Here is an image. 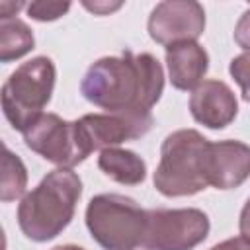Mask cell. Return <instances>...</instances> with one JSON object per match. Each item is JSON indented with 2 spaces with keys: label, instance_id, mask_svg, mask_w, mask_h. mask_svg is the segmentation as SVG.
I'll list each match as a JSON object with an SVG mask.
<instances>
[{
  "label": "cell",
  "instance_id": "1",
  "mask_svg": "<svg viewBox=\"0 0 250 250\" xmlns=\"http://www.w3.org/2000/svg\"><path fill=\"white\" fill-rule=\"evenodd\" d=\"M164 90V70L156 57L131 53L102 57L80 82V94L109 113H150Z\"/></svg>",
  "mask_w": 250,
  "mask_h": 250
},
{
  "label": "cell",
  "instance_id": "2",
  "mask_svg": "<svg viewBox=\"0 0 250 250\" xmlns=\"http://www.w3.org/2000/svg\"><path fill=\"white\" fill-rule=\"evenodd\" d=\"M82 195V180L72 168L49 172L18 207L20 230L33 242H47L59 236L72 221Z\"/></svg>",
  "mask_w": 250,
  "mask_h": 250
},
{
  "label": "cell",
  "instance_id": "3",
  "mask_svg": "<svg viewBox=\"0 0 250 250\" xmlns=\"http://www.w3.org/2000/svg\"><path fill=\"white\" fill-rule=\"evenodd\" d=\"M209 141L195 129H178L170 133L160 146V160L152 182L164 197H186L203 191L205 150Z\"/></svg>",
  "mask_w": 250,
  "mask_h": 250
},
{
  "label": "cell",
  "instance_id": "4",
  "mask_svg": "<svg viewBox=\"0 0 250 250\" xmlns=\"http://www.w3.org/2000/svg\"><path fill=\"white\" fill-rule=\"evenodd\" d=\"M57 68L49 57H33L20 64L2 86V111L8 123L25 133L41 115L45 105L51 102L55 88Z\"/></svg>",
  "mask_w": 250,
  "mask_h": 250
},
{
  "label": "cell",
  "instance_id": "5",
  "mask_svg": "<svg viewBox=\"0 0 250 250\" xmlns=\"http://www.w3.org/2000/svg\"><path fill=\"white\" fill-rule=\"evenodd\" d=\"M86 227L104 250H135L143 244L146 211L119 193H100L88 201Z\"/></svg>",
  "mask_w": 250,
  "mask_h": 250
},
{
  "label": "cell",
  "instance_id": "6",
  "mask_svg": "<svg viewBox=\"0 0 250 250\" xmlns=\"http://www.w3.org/2000/svg\"><path fill=\"white\" fill-rule=\"evenodd\" d=\"M23 141L29 150L59 168H72L92 152L78 121H66L57 113H43L23 133Z\"/></svg>",
  "mask_w": 250,
  "mask_h": 250
},
{
  "label": "cell",
  "instance_id": "7",
  "mask_svg": "<svg viewBox=\"0 0 250 250\" xmlns=\"http://www.w3.org/2000/svg\"><path fill=\"white\" fill-rule=\"evenodd\" d=\"M209 217L195 207L148 209L143 236L145 250H193L209 234Z\"/></svg>",
  "mask_w": 250,
  "mask_h": 250
},
{
  "label": "cell",
  "instance_id": "8",
  "mask_svg": "<svg viewBox=\"0 0 250 250\" xmlns=\"http://www.w3.org/2000/svg\"><path fill=\"white\" fill-rule=\"evenodd\" d=\"M146 29L150 39L164 47L197 41L205 31V10L193 0H166L152 8Z\"/></svg>",
  "mask_w": 250,
  "mask_h": 250
},
{
  "label": "cell",
  "instance_id": "9",
  "mask_svg": "<svg viewBox=\"0 0 250 250\" xmlns=\"http://www.w3.org/2000/svg\"><path fill=\"white\" fill-rule=\"evenodd\" d=\"M152 113H88L78 119L90 150L113 148L125 141L139 139L150 131Z\"/></svg>",
  "mask_w": 250,
  "mask_h": 250
},
{
  "label": "cell",
  "instance_id": "10",
  "mask_svg": "<svg viewBox=\"0 0 250 250\" xmlns=\"http://www.w3.org/2000/svg\"><path fill=\"white\" fill-rule=\"evenodd\" d=\"M205 178L215 189H234L250 178V146L242 141H219L207 145Z\"/></svg>",
  "mask_w": 250,
  "mask_h": 250
},
{
  "label": "cell",
  "instance_id": "11",
  "mask_svg": "<svg viewBox=\"0 0 250 250\" xmlns=\"http://www.w3.org/2000/svg\"><path fill=\"white\" fill-rule=\"evenodd\" d=\"M191 117L209 129H225L238 113L234 92L223 80H203L189 96Z\"/></svg>",
  "mask_w": 250,
  "mask_h": 250
},
{
  "label": "cell",
  "instance_id": "12",
  "mask_svg": "<svg viewBox=\"0 0 250 250\" xmlns=\"http://www.w3.org/2000/svg\"><path fill=\"white\" fill-rule=\"evenodd\" d=\"M166 66L170 84L176 90H195L209 68V55L197 41L166 47Z\"/></svg>",
  "mask_w": 250,
  "mask_h": 250
},
{
  "label": "cell",
  "instance_id": "13",
  "mask_svg": "<svg viewBox=\"0 0 250 250\" xmlns=\"http://www.w3.org/2000/svg\"><path fill=\"white\" fill-rule=\"evenodd\" d=\"M98 168L113 182L123 186H137L146 178L145 160L127 148H105L98 156Z\"/></svg>",
  "mask_w": 250,
  "mask_h": 250
},
{
  "label": "cell",
  "instance_id": "14",
  "mask_svg": "<svg viewBox=\"0 0 250 250\" xmlns=\"http://www.w3.org/2000/svg\"><path fill=\"white\" fill-rule=\"evenodd\" d=\"M35 47L33 31L18 18L0 20V61L12 62L27 55Z\"/></svg>",
  "mask_w": 250,
  "mask_h": 250
},
{
  "label": "cell",
  "instance_id": "15",
  "mask_svg": "<svg viewBox=\"0 0 250 250\" xmlns=\"http://www.w3.org/2000/svg\"><path fill=\"white\" fill-rule=\"evenodd\" d=\"M27 188V170L18 154H14L8 146H4V158H2V188H0V199L4 203H10L23 195Z\"/></svg>",
  "mask_w": 250,
  "mask_h": 250
},
{
  "label": "cell",
  "instance_id": "16",
  "mask_svg": "<svg viewBox=\"0 0 250 250\" xmlns=\"http://www.w3.org/2000/svg\"><path fill=\"white\" fill-rule=\"evenodd\" d=\"M27 16L37 21H55L70 10L68 2H31L25 6Z\"/></svg>",
  "mask_w": 250,
  "mask_h": 250
},
{
  "label": "cell",
  "instance_id": "17",
  "mask_svg": "<svg viewBox=\"0 0 250 250\" xmlns=\"http://www.w3.org/2000/svg\"><path fill=\"white\" fill-rule=\"evenodd\" d=\"M229 72L234 78V82L240 86L242 100L250 104V53H242L234 57L229 64Z\"/></svg>",
  "mask_w": 250,
  "mask_h": 250
},
{
  "label": "cell",
  "instance_id": "18",
  "mask_svg": "<svg viewBox=\"0 0 250 250\" xmlns=\"http://www.w3.org/2000/svg\"><path fill=\"white\" fill-rule=\"evenodd\" d=\"M234 41L242 51L250 53V8L242 12L234 25Z\"/></svg>",
  "mask_w": 250,
  "mask_h": 250
},
{
  "label": "cell",
  "instance_id": "19",
  "mask_svg": "<svg viewBox=\"0 0 250 250\" xmlns=\"http://www.w3.org/2000/svg\"><path fill=\"white\" fill-rule=\"evenodd\" d=\"M209 250H250V238L246 236H232V238H227L219 244H215L213 248Z\"/></svg>",
  "mask_w": 250,
  "mask_h": 250
},
{
  "label": "cell",
  "instance_id": "20",
  "mask_svg": "<svg viewBox=\"0 0 250 250\" xmlns=\"http://www.w3.org/2000/svg\"><path fill=\"white\" fill-rule=\"evenodd\" d=\"M84 8L94 12V14H98V16H107L113 10H119L121 2H117V4H107V2H94V4H90V2H84Z\"/></svg>",
  "mask_w": 250,
  "mask_h": 250
},
{
  "label": "cell",
  "instance_id": "21",
  "mask_svg": "<svg viewBox=\"0 0 250 250\" xmlns=\"http://www.w3.org/2000/svg\"><path fill=\"white\" fill-rule=\"evenodd\" d=\"M238 229H240V234L250 238V197L248 201L244 203L242 211H240V219H238Z\"/></svg>",
  "mask_w": 250,
  "mask_h": 250
},
{
  "label": "cell",
  "instance_id": "22",
  "mask_svg": "<svg viewBox=\"0 0 250 250\" xmlns=\"http://www.w3.org/2000/svg\"><path fill=\"white\" fill-rule=\"evenodd\" d=\"M25 8V4L21 2H0V20L4 18H16V14Z\"/></svg>",
  "mask_w": 250,
  "mask_h": 250
},
{
  "label": "cell",
  "instance_id": "23",
  "mask_svg": "<svg viewBox=\"0 0 250 250\" xmlns=\"http://www.w3.org/2000/svg\"><path fill=\"white\" fill-rule=\"evenodd\" d=\"M51 250H84V248L82 246H76V244H59V246H55Z\"/></svg>",
  "mask_w": 250,
  "mask_h": 250
}]
</instances>
